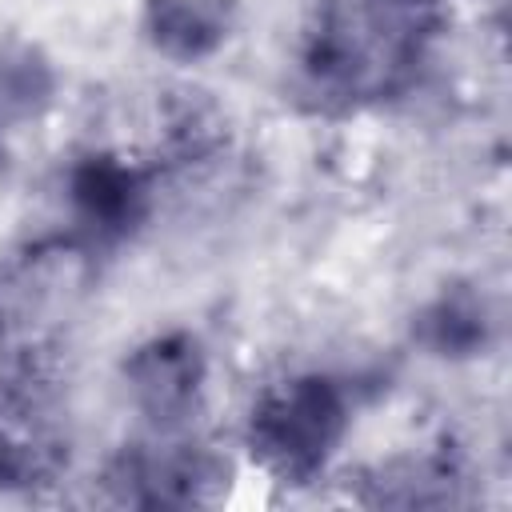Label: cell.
<instances>
[{
    "label": "cell",
    "mask_w": 512,
    "mask_h": 512,
    "mask_svg": "<svg viewBox=\"0 0 512 512\" xmlns=\"http://www.w3.org/2000/svg\"><path fill=\"white\" fill-rule=\"evenodd\" d=\"M148 36L164 56L200 60L224 40V16L208 0H152Z\"/></svg>",
    "instance_id": "4"
},
{
    "label": "cell",
    "mask_w": 512,
    "mask_h": 512,
    "mask_svg": "<svg viewBox=\"0 0 512 512\" xmlns=\"http://www.w3.org/2000/svg\"><path fill=\"white\" fill-rule=\"evenodd\" d=\"M488 312L472 292H444L420 316V340L440 356H472L484 348Z\"/></svg>",
    "instance_id": "5"
},
{
    "label": "cell",
    "mask_w": 512,
    "mask_h": 512,
    "mask_svg": "<svg viewBox=\"0 0 512 512\" xmlns=\"http://www.w3.org/2000/svg\"><path fill=\"white\" fill-rule=\"evenodd\" d=\"M48 96V68L32 60V52L0 60V112L28 116Z\"/></svg>",
    "instance_id": "6"
},
{
    "label": "cell",
    "mask_w": 512,
    "mask_h": 512,
    "mask_svg": "<svg viewBox=\"0 0 512 512\" xmlns=\"http://www.w3.org/2000/svg\"><path fill=\"white\" fill-rule=\"evenodd\" d=\"M68 196H72L76 220L92 236H124L144 216L148 184L124 160H116V156H92V160H84L72 172Z\"/></svg>",
    "instance_id": "3"
},
{
    "label": "cell",
    "mask_w": 512,
    "mask_h": 512,
    "mask_svg": "<svg viewBox=\"0 0 512 512\" xmlns=\"http://www.w3.org/2000/svg\"><path fill=\"white\" fill-rule=\"evenodd\" d=\"M348 428V396L328 376H292L260 396L248 420V448L280 480L316 476Z\"/></svg>",
    "instance_id": "1"
},
{
    "label": "cell",
    "mask_w": 512,
    "mask_h": 512,
    "mask_svg": "<svg viewBox=\"0 0 512 512\" xmlns=\"http://www.w3.org/2000/svg\"><path fill=\"white\" fill-rule=\"evenodd\" d=\"M132 404L160 428L180 424L192 416L200 388H204V352L192 336L168 332L140 344L124 364Z\"/></svg>",
    "instance_id": "2"
}]
</instances>
